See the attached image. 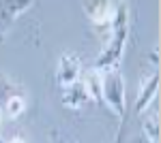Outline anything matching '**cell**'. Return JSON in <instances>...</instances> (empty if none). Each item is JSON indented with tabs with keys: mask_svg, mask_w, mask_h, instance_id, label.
Segmentation results:
<instances>
[{
	"mask_svg": "<svg viewBox=\"0 0 161 143\" xmlns=\"http://www.w3.org/2000/svg\"><path fill=\"white\" fill-rule=\"evenodd\" d=\"M7 143H26V141L22 139V137H13L11 141H7Z\"/></svg>",
	"mask_w": 161,
	"mask_h": 143,
	"instance_id": "cell-13",
	"label": "cell"
},
{
	"mask_svg": "<svg viewBox=\"0 0 161 143\" xmlns=\"http://www.w3.org/2000/svg\"><path fill=\"white\" fill-rule=\"evenodd\" d=\"M13 94H24V92H22V88H19L17 84H13L9 77L0 75V111H2L4 103H7Z\"/></svg>",
	"mask_w": 161,
	"mask_h": 143,
	"instance_id": "cell-10",
	"label": "cell"
},
{
	"mask_svg": "<svg viewBox=\"0 0 161 143\" xmlns=\"http://www.w3.org/2000/svg\"><path fill=\"white\" fill-rule=\"evenodd\" d=\"M110 38L105 43L103 51L99 54V58L95 62V71L99 73H108V71H116L120 60H123V51H125V43L129 36V7L127 2H118L114 7V17L110 24Z\"/></svg>",
	"mask_w": 161,
	"mask_h": 143,
	"instance_id": "cell-1",
	"label": "cell"
},
{
	"mask_svg": "<svg viewBox=\"0 0 161 143\" xmlns=\"http://www.w3.org/2000/svg\"><path fill=\"white\" fill-rule=\"evenodd\" d=\"M2 111H4V115H7V118L17 120L26 111V98H24V94H13L11 98L4 103Z\"/></svg>",
	"mask_w": 161,
	"mask_h": 143,
	"instance_id": "cell-9",
	"label": "cell"
},
{
	"mask_svg": "<svg viewBox=\"0 0 161 143\" xmlns=\"http://www.w3.org/2000/svg\"><path fill=\"white\" fill-rule=\"evenodd\" d=\"M127 122H129V113L120 118V126H118V132H116V139L114 143H125V137H127Z\"/></svg>",
	"mask_w": 161,
	"mask_h": 143,
	"instance_id": "cell-12",
	"label": "cell"
},
{
	"mask_svg": "<svg viewBox=\"0 0 161 143\" xmlns=\"http://www.w3.org/2000/svg\"><path fill=\"white\" fill-rule=\"evenodd\" d=\"M80 81L84 85V90L88 92L90 100H95L97 105H103V98H101V73L92 69V71L84 73V77Z\"/></svg>",
	"mask_w": 161,
	"mask_h": 143,
	"instance_id": "cell-8",
	"label": "cell"
},
{
	"mask_svg": "<svg viewBox=\"0 0 161 143\" xmlns=\"http://www.w3.org/2000/svg\"><path fill=\"white\" fill-rule=\"evenodd\" d=\"M32 4V0H0V34Z\"/></svg>",
	"mask_w": 161,
	"mask_h": 143,
	"instance_id": "cell-5",
	"label": "cell"
},
{
	"mask_svg": "<svg viewBox=\"0 0 161 143\" xmlns=\"http://www.w3.org/2000/svg\"><path fill=\"white\" fill-rule=\"evenodd\" d=\"M144 132L148 137V143H159V115L157 113L144 120Z\"/></svg>",
	"mask_w": 161,
	"mask_h": 143,
	"instance_id": "cell-11",
	"label": "cell"
},
{
	"mask_svg": "<svg viewBox=\"0 0 161 143\" xmlns=\"http://www.w3.org/2000/svg\"><path fill=\"white\" fill-rule=\"evenodd\" d=\"M82 75V62L77 56H71V54H62L60 56V62H58V69H56V81L67 88V85L75 84Z\"/></svg>",
	"mask_w": 161,
	"mask_h": 143,
	"instance_id": "cell-4",
	"label": "cell"
},
{
	"mask_svg": "<svg viewBox=\"0 0 161 143\" xmlns=\"http://www.w3.org/2000/svg\"><path fill=\"white\" fill-rule=\"evenodd\" d=\"M101 98H103V105H108L118 120L129 113L127 103H125L127 100L125 98V79L118 73V69L101 73Z\"/></svg>",
	"mask_w": 161,
	"mask_h": 143,
	"instance_id": "cell-2",
	"label": "cell"
},
{
	"mask_svg": "<svg viewBox=\"0 0 161 143\" xmlns=\"http://www.w3.org/2000/svg\"><path fill=\"white\" fill-rule=\"evenodd\" d=\"M0 126H2V111H0Z\"/></svg>",
	"mask_w": 161,
	"mask_h": 143,
	"instance_id": "cell-14",
	"label": "cell"
},
{
	"mask_svg": "<svg viewBox=\"0 0 161 143\" xmlns=\"http://www.w3.org/2000/svg\"><path fill=\"white\" fill-rule=\"evenodd\" d=\"M84 13L97 28H108L114 17L112 0H84Z\"/></svg>",
	"mask_w": 161,
	"mask_h": 143,
	"instance_id": "cell-3",
	"label": "cell"
},
{
	"mask_svg": "<svg viewBox=\"0 0 161 143\" xmlns=\"http://www.w3.org/2000/svg\"><path fill=\"white\" fill-rule=\"evenodd\" d=\"M0 143H7V141H4V139H2V137H0Z\"/></svg>",
	"mask_w": 161,
	"mask_h": 143,
	"instance_id": "cell-15",
	"label": "cell"
},
{
	"mask_svg": "<svg viewBox=\"0 0 161 143\" xmlns=\"http://www.w3.org/2000/svg\"><path fill=\"white\" fill-rule=\"evenodd\" d=\"M64 92H62V105L69 109H80L84 107L86 103H90V96H88V92L84 90V85H82V81L77 79L75 84L67 85V88H62Z\"/></svg>",
	"mask_w": 161,
	"mask_h": 143,
	"instance_id": "cell-7",
	"label": "cell"
},
{
	"mask_svg": "<svg viewBox=\"0 0 161 143\" xmlns=\"http://www.w3.org/2000/svg\"><path fill=\"white\" fill-rule=\"evenodd\" d=\"M157 92H159V73H153L146 81H142L140 85V94H137V100H136V113L142 115L148 105L157 98Z\"/></svg>",
	"mask_w": 161,
	"mask_h": 143,
	"instance_id": "cell-6",
	"label": "cell"
}]
</instances>
